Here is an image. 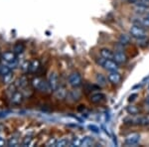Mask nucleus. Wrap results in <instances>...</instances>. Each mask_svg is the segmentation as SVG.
Wrapping results in <instances>:
<instances>
[{
  "label": "nucleus",
  "instance_id": "c756f323",
  "mask_svg": "<svg viewBox=\"0 0 149 147\" xmlns=\"http://www.w3.org/2000/svg\"><path fill=\"white\" fill-rule=\"evenodd\" d=\"M5 145V139L3 137H0V147Z\"/></svg>",
  "mask_w": 149,
  "mask_h": 147
},
{
  "label": "nucleus",
  "instance_id": "c85d7f7f",
  "mask_svg": "<svg viewBox=\"0 0 149 147\" xmlns=\"http://www.w3.org/2000/svg\"><path fill=\"white\" fill-rule=\"evenodd\" d=\"M135 98H137V93H132V95L129 96L128 100L129 102H133V100H135Z\"/></svg>",
  "mask_w": 149,
  "mask_h": 147
},
{
  "label": "nucleus",
  "instance_id": "cd10ccee",
  "mask_svg": "<svg viewBox=\"0 0 149 147\" xmlns=\"http://www.w3.org/2000/svg\"><path fill=\"white\" fill-rule=\"evenodd\" d=\"M88 128H90L91 130H93V132H95V133H97L98 132V127L97 126H95V125H88Z\"/></svg>",
  "mask_w": 149,
  "mask_h": 147
},
{
  "label": "nucleus",
  "instance_id": "4468645a",
  "mask_svg": "<svg viewBox=\"0 0 149 147\" xmlns=\"http://www.w3.org/2000/svg\"><path fill=\"white\" fill-rule=\"evenodd\" d=\"M55 95H56V98H59V100H64V98H67L68 91H67L66 88H57V90L55 91Z\"/></svg>",
  "mask_w": 149,
  "mask_h": 147
},
{
  "label": "nucleus",
  "instance_id": "2eb2a0df",
  "mask_svg": "<svg viewBox=\"0 0 149 147\" xmlns=\"http://www.w3.org/2000/svg\"><path fill=\"white\" fill-rule=\"evenodd\" d=\"M93 143H95L93 138L91 136H86V137H84V138H81V146H85V147L92 146Z\"/></svg>",
  "mask_w": 149,
  "mask_h": 147
},
{
  "label": "nucleus",
  "instance_id": "a878e982",
  "mask_svg": "<svg viewBox=\"0 0 149 147\" xmlns=\"http://www.w3.org/2000/svg\"><path fill=\"white\" fill-rule=\"evenodd\" d=\"M31 141H32V137H31V136L25 137L23 142H22V146H29L31 144Z\"/></svg>",
  "mask_w": 149,
  "mask_h": 147
},
{
  "label": "nucleus",
  "instance_id": "a211bd4d",
  "mask_svg": "<svg viewBox=\"0 0 149 147\" xmlns=\"http://www.w3.org/2000/svg\"><path fill=\"white\" fill-rule=\"evenodd\" d=\"M126 111L129 113V114H138L139 113V108L135 105H129V107H126Z\"/></svg>",
  "mask_w": 149,
  "mask_h": 147
},
{
  "label": "nucleus",
  "instance_id": "b1692460",
  "mask_svg": "<svg viewBox=\"0 0 149 147\" xmlns=\"http://www.w3.org/2000/svg\"><path fill=\"white\" fill-rule=\"evenodd\" d=\"M71 146H81V138H79V137H74V138L72 140V142L70 143Z\"/></svg>",
  "mask_w": 149,
  "mask_h": 147
},
{
  "label": "nucleus",
  "instance_id": "ddd939ff",
  "mask_svg": "<svg viewBox=\"0 0 149 147\" xmlns=\"http://www.w3.org/2000/svg\"><path fill=\"white\" fill-rule=\"evenodd\" d=\"M67 98L71 102H77L81 98V93L79 91H71L70 93H68Z\"/></svg>",
  "mask_w": 149,
  "mask_h": 147
},
{
  "label": "nucleus",
  "instance_id": "5701e85b",
  "mask_svg": "<svg viewBox=\"0 0 149 147\" xmlns=\"http://www.w3.org/2000/svg\"><path fill=\"white\" fill-rule=\"evenodd\" d=\"M12 79H13V74L11 73H8L7 75H4L3 76V82L5 84H9V83H11L12 82Z\"/></svg>",
  "mask_w": 149,
  "mask_h": 147
},
{
  "label": "nucleus",
  "instance_id": "0eeeda50",
  "mask_svg": "<svg viewBox=\"0 0 149 147\" xmlns=\"http://www.w3.org/2000/svg\"><path fill=\"white\" fill-rule=\"evenodd\" d=\"M48 84H49V86L52 91L57 90L58 86H59V77H58L57 73L53 72V73L50 74L49 79H48Z\"/></svg>",
  "mask_w": 149,
  "mask_h": 147
},
{
  "label": "nucleus",
  "instance_id": "dca6fc26",
  "mask_svg": "<svg viewBox=\"0 0 149 147\" xmlns=\"http://www.w3.org/2000/svg\"><path fill=\"white\" fill-rule=\"evenodd\" d=\"M40 67V62L38 60H33L32 62H30V66H29V72L31 73H35Z\"/></svg>",
  "mask_w": 149,
  "mask_h": 147
},
{
  "label": "nucleus",
  "instance_id": "423d86ee",
  "mask_svg": "<svg viewBox=\"0 0 149 147\" xmlns=\"http://www.w3.org/2000/svg\"><path fill=\"white\" fill-rule=\"evenodd\" d=\"M139 140H140V134L136 133V132H133V133L128 134L125 139H124V144L127 146H133L136 145L138 143Z\"/></svg>",
  "mask_w": 149,
  "mask_h": 147
},
{
  "label": "nucleus",
  "instance_id": "bb28decb",
  "mask_svg": "<svg viewBox=\"0 0 149 147\" xmlns=\"http://www.w3.org/2000/svg\"><path fill=\"white\" fill-rule=\"evenodd\" d=\"M29 66H30V62L26 61L22 65V70H23V71H29Z\"/></svg>",
  "mask_w": 149,
  "mask_h": 147
},
{
  "label": "nucleus",
  "instance_id": "20e7f679",
  "mask_svg": "<svg viewBox=\"0 0 149 147\" xmlns=\"http://www.w3.org/2000/svg\"><path fill=\"white\" fill-rule=\"evenodd\" d=\"M68 82H69V85L73 86V88H79L83 84L81 76L79 73H77V72H74V73L70 75L68 78Z\"/></svg>",
  "mask_w": 149,
  "mask_h": 147
},
{
  "label": "nucleus",
  "instance_id": "6ab92c4d",
  "mask_svg": "<svg viewBox=\"0 0 149 147\" xmlns=\"http://www.w3.org/2000/svg\"><path fill=\"white\" fill-rule=\"evenodd\" d=\"M13 51L15 54H20V53H22L24 51V45L22 43H17V44L14 46Z\"/></svg>",
  "mask_w": 149,
  "mask_h": 147
},
{
  "label": "nucleus",
  "instance_id": "4be33fe9",
  "mask_svg": "<svg viewBox=\"0 0 149 147\" xmlns=\"http://www.w3.org/2000/svg\"><path fill=\"white\" fill-rule=\"evenodd\" d=\"M136 123L139 124V125H147L149 124V119L147 117H139L135 120Z\"/></svg>",
  "mask_w": 149,
  "mask_h": 147
},
{
  "label": "nucleus",
  "instance_id": "9b49d317",
  "mask_svg": "<svg viewBox=\"0 0 149 147\" xmlns=\"http://www.w3.org/2000/svg\"><path fill=\"white\" fill-rule=\"evenodd\" d=\"M100 57H102L103 59L113 60L114 53H112L111 50L107 49V48H102V49L100 50Z\"/></svg>",
  "mask_w": 149,
  "mask_h": 147
},
{
  "label": "nucleus",
  "instance_id": "7ed1b4c3",
  "mask_svg": "<svg viewBox=\"0 0 149 147\" xmlns=\"http://www.w3.org/2000/svg\"><path fill=\"white\" fill-rule=\"evenodd\" d=\"M32 86L33 88H36V90L40 91H52L51 88H50L48 82H45L44 79H40V78H35L32 81Z\"/></svg>",
  "mask_w": 149,
  "mask_h": 147
},
{
  "label": "nucleus",
  "instance_id": "f03ea898",
  "mask_svg": "<svg viewBox=\"0 0 149 147\" xmlns=\"http://www.w3.org/2000/svg\"><path fill=\"white\" fill-rule=\"evenodd\" d=\"M98 64H100L103 67V69L107 70L109 72H118L119 70V65L117 64L114 60H107L103 59L102 57L100 61L98 62Z\"/></svg>",
  "mask_w": 149,
  "mask_h": 147
},
{
  "label": "nucleus",
  "instance_id": "6e6552de",
  "mask_svg": "<svg viewBox=\"0 0 149 147\" xmlns=\"http://www.w3.org/2000/svg\"><path fill=\"white\" fill-rule=\"evenodd\" d=\"M107 79L112 85H119L121 83V75L118 72H109V74L107 75Z\"/></svg>",
  "mask_w": 149,
  "mask_h": 147
},
{
  "label": "nucleus",
  "instance_id": "f3484780",
  "mask_svg": "<svg viewBox=\"0 0 149 147\" xmlns=\"http://www.w3.org/2000/svg\"><path fill=\"white\" fill-rule=\"evenodd\" d=\"M95 79H97V83L98 84V86H104L107 84V79H105V77L103 76L102 74H97Z\"/></svg>",
  "mask_w": 149,
  "mask_h": 147
},
{
  "label": "nucleus",
  "instance_id": "39448f33",
  "mask_svg": "<svg viewBox=\"0 0 149 147\" xmlns=\"http://www.w3.org/2000/svg\"><path fill=\"white\" fill-rule=\"evenodd\" d=\"M2 58H3V61H5L10 68L15 67L16 64H17V60H16V56H15V53L14 52L7 51L2 55Z\"/></svg>",
  "mask_w": 149,
  "mask_h": 147
},
{
  "label": "nucleus",
  "instance_id": "473e14b6",
  "mask_svg": "<svg viewBox=\"0 0 149 147\" xmlns=\"http://www.w3.org/2000/svg\"><path fill=\"white\" fill-rule=\"evenodd\" d=\"M148 88H149V84H148Z\"/></svg>",
  "mask_w": 149,
  "mask_h": 147
},
{
  "label": "nucleus",
  "instance_id": "2f4dec72",
  "mask_svg": "<svg viewBox=\"0 0 149 147\" xmlns=\"http://www.w3.org/2000/svg\"><path fill=\"white\" fill-rule=\"evenodd\" d=\"M146 17H147V18L149 19V12H148V13H147V15H146Z\"/></svg>",
  "mask_w": 149,
  "mask_h": 147
},
{
  "label": "nucleus",
  "instance_id": "412c9836",
  "mask_svg": "<svg viewBox=\"0 0 149 147\" xmlns=\"http://www.w3.org/2000/svg\"><path fill=\"white\" fill-rule=\"evenodd\" d=\"M10 72H11V68L8 66V65L0 67V74H1L2 76H4V75H7L8 73H10Z\"/></svg>",
  "mask_w": 149,
  "mask_h": 147
},
{
  "label": "nucleus",
  "instance_id": "f8f14e48",
  "mask_svg": "<svg viewBox=\"0 0 149 147\" xmlns=\"http://www.w3.org/2000/svg\"><path fill=\"white\" fill-rule=\"evenodd\" d=\"M10 100H11V102L13 103V105H20V103L22 102V100H23L22 93H19V91H15V93L11 95Z\"/></svg>",
  "mask_w": 149,
  "mask_h": 147
},
{
  "label": "nucleus",
  "instance_id": "7c9ffc66",
  "mask_svg": "<svg viewBox=\"0 0 149 147\" xmlns=\"http://www.w3.org/2000/svg\"><path fill=\"white\" fill-rule=\"evenodd\" d=\"M146 102H147V105H149V96H148L147 98H146Z\"/></svg>",
  "mask_w": 149,
  "mask_h": 147
},
{
  "label": "nucleus",
  "instance_id": "393cba45",
  "mask_svg": "<svg viewBox=\"0 0 149 147\" xmlns=\"http://www.w3.org/2000/svg\"><path fill=\"white\" fill-rule=\"evenodd\" d=\"M18 139L15 138V137H13V138H10L8 141V143H7V145L8 146H17L18 145Z\"/></svg>",
  "mask_w": 149,
  "mask_h": 147
},
{
  "label": "nucleus",
  "instance_id": "1a4fd4ad",
  "mask_svg": "<svg viewBox=\"0 0 149 147\" xmlns=\"http://www.w3.org/2000/svg\"><path fill=\"white\" fill-rule=\"evenodd\" d=\"M113 60L118 65H124V64H126L127 61H128V58H127V56L125 55V53H123L121 51H116L114 53Z\"/></svg>",
  "mask_w": 149,
  "mask_h": 147
},
{
  "label": "nucleus",
  "instance_id": "aec40b11",
  "mask_svg": "<svg viewBox=\"0 0 149 147\" xmlns=\"http://www.w3.org/2000/svg\"><path fill=\"white\" fill-rule=\"evenodd\" d=\"M71 143L68 139H66V138H62V139H60V140H58L57 141V143H56V146L57 147H65V146H68L69 144Z\"/></svg>",
  "mask_w": 149,
  "mask_h": 147
},
{
  "label": "nucleus",
  "instance_id": "f257e3e1",
  "mask_svg": "<svg viewBox=\"0 0 149 147\" xmlns=\"http://www.w3.org/2000/svg\"><path fill=\"white\" fill-rule=\"evenodd\" d=\"M129 34H130L131 37L135 38L137 40H142L144 38H146L147 36V32L145 31L141 25H133L131 26L130 29H129Z\"/></svg>",
  "mask_w": 149,
  "mask_h": 147
},
{
  "label": "nucleus",
  "instance_id": "9d476101",
  "mask_svg": "<svg viewBox=\"0 0 149 147\" xmlns=\"http://www.w3.org/2000/svg\"><path fill=\"white\" fill-rule=\"evenodd\" d=\"M90 100H91V102L95 103V105H97V103H100V102H102L105 100V95L102 93H93L90 98Z\"/></svg>",
  "mask_w": 149,
  "mask_h": 147
}]
</instances>
